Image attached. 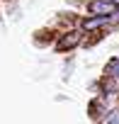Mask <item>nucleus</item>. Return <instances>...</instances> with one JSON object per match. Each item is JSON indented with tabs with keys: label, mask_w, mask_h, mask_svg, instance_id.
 I'll return each instance as SVG.
<instances>
[{
	"label": "nucleus",
	"mask_w": 119,
	"mask_h": 124,
	"mask_svg": "<svg viewBox=\"0 0 119 124\" xmlns=\"http://www.w3.org/2000/svg\"><path fill=\"white\" fill-rule=\"evenodd\" d=\"M114 3H112V0H95V3L90 5V10L95 12V15H100V17H107V15H112L114 12Z\"/></svg>",
	"instance_id": "nucleus-1"
},
{
	"label": "nucleus",
	"mask_w": 119,
	"mask_h": 124,
	"mask_svg": "<svg viewBox=\"0 0 119 124\" xmlns=\"http://www.w3.org/2000/svg\"><path fill=\"white\" fill-rule=\"evenodd\" d=\"M78 39H80V34H78V32H71V34H66L61 41L56 44V49H58V51H66V49L75 46V44H78Z\"/></svg>",
	"instance_id": "nucleus-2"
},
{
	"label": "nucleus",
	"mask_w": 119,
	"mask_h": 124,
	"mask_svg": "<svg viewBox=\"0 0 119 124\" xmlns=\"http://www.w3.org/2000/svg\"><path fill=\"white\" fill-rule=\"evenodd\" d=\"M109 17H92V20H88L85 22V29H95V27H100V24H104Z\"/></svg>",
	"instance_id": "nucleus-3"
},
{
	"label": "nucleus",
	"mask_w": 119,
	"mask_h": 124,
	"mask_svg": "<svg viewBox=\"0 0 119 124\" xmlns=\"http://www.w3.org/2000/svg\"><path fill=\"white\" fill-rule=\"evenodd\" d=\"M102 124H119V109H112V112L102 119Z\"/></svg>",
	"instance_id": "nucleus-4"
},
{
	"label": "nucleus",
	"mask_w": 119,
	"mask_h": 124,
	"mask_svg": "<svg viewBox=\"0 0 119 124\" xmlns=\"http://www.w3.org/2000/svg\"><path fill=\"white\" fill-rule=\"evenodd\" d=\"M109 76H114V78H119V58H114L112 63H109Z\"/></svg>",
	"instance_id": "nucleus-5"
},
{
	"label": "nucleus",
	"mask_w": 119,
	"mask_h": 124,
	"mask_svg": "<svg viewBox=\"0 0 119 124\" xmlns=\"http://www.w3.org/2000/svg\"><path fill=\"white\" fill-rule=\"evenodd\" d=\"M112 3H114V5H119V0H112Z\"/></svg>",
	"instance_id": "nucleus-6"
}]
</instances>
